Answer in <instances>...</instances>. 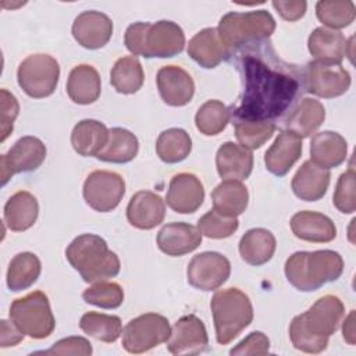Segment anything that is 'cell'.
<instances>
[{"label":"cell","instance_id":"cell-1","mask_svg":"<svg viewBox=\"0 0 356 356\" xmlns=\"http://www.w3.org/2000/svg\"><path fill=\"white\" fill-rule=\"evenodd\" d=\"M231 56H238L243 89L238 104L228 107L229 120L274 122L288 113L303 89L302 71L278 58L264 42Z\"/></svg>","mask_w":356,"mask_h":356},{"label":"cell","instance_id":"cell-2","mask_svg":"<svg viewBox=\"0 0 356 356\" xmlns=\"http://www.w3.org/2000/svg\"><path fill=\"white\" fill-rule=\"evenodd\" d=\"M343 316L345 307L338 296H321L305 313L292 318L289 338L293 348L305 353L325 350L328 338L338 330Z\"/></svg>","mask_w":356,"mask_h":356},{"label":"cell","instance_id":"cell-3","mask_svg":"<svg viewBox=\"0 0 356 356\" xmlns=\"http://www.w3.org/2000/svg\"><path fill=\"white\" fill-rule=\"evenodd\" d=\"M288 282L300 292L317 291L338 280L343 271V259L335 250L295 252L284 266Z\"/></svg>","mask_w":356,"mask_h":356},{"label":"cell","instance_id":"cell-4","mask_svg":"<svg viewBox=\"0 0 356 356\" xmlns=\"http://www.w3.org/2000/svg\"><path fill=\"white\" fill-rule=\"evenodd\" d=\"M124 43L132 56L168 58L184 50L185 33L178 24L167 19L134 22L125 31Z\"/></svg>","mask_w":356,"mask_h":356},{"label":"cell","instance_id":"cell-5","mask_svg":"<svg viewBox=\"0 0 356 356\" xmlns=\"http://www.w3.org/2000/svg\"><path fill=\"white\" fill-rule=\"evenodd\" d=\"M68 263L85 282H99L114 278L121 268L118 256L111 252L107 242L95 234L76 236L65 249Z\"/></svg>","mask_w":356,"mask_h":356},{"label":"cell","instance_id":"cell-6","mask_svg":"<svg viewBox=\"0 0 356 356\" xmlns=\"http://www.w3.org/2000/svg\"><path fill=\"white\" fill-rule=\"evenodd\" d=\"M275 31V21L267 10L227 13L218 22V36L228 57L239 49L266 42Z\"/></svg>","mask_w":356,"mask_h":356},{"label":"cell","instance_id":"cell-7","mask_svg":"<svg viewBox=\"0 0 356 356\" xmlns=\"http://www.w3.org/2000/svg\"><path fill=\"white\" fill-rule=\"evenodd\" d=\"M216 338L220 345L229 343L253 320V306L249 296L238 288L217 291L210 302Z\"/></svg>","mask_w":356,"mask_h":356},{"label":"cell","instance_id":"cell-8","mask_svg":"<svg viewBox=\"0 0 356 356\" xmlns=\"http://www.w3.org/2000/svg\"><path fill=\"white\" fill-rule=\"evenodd\" d=\"M10 320L22 334L33 339L50 337L56 327L49 298L42 291L15 299L10 306Z\"/></svg>","mask_w":356,"mask_h":356},{"label":"cell","instance_id":"cell-9","mask_svg":"<svg viewBox=\"0 0 356 356\" xmlns=\"http://www.w3.org/2000/svg\"><path fill=\"white\" fill-rule=\"evenodd\" d=\"M60 65L49 54L36 53L24 58L17 70L19 88L33 99L50 96L58 83Z\"/></svg>","mask_w":356,"mask_h":356},{"label":"cell","instance_id":"cell-10","mask_svg":"<svg viewBox=\"0 0 356 356\" xmlns=\"http://www.w3.org/2000/svg\"><path fill=\"white\" fill-rule=\"evenodd\" d=\"M171 327L167 317L145 313L127 323L122 330V348L129 353H145L170 339Z\"/></svg>","mask_w":356,"mask_h":356},{"label":"cell","instance_id":"cell-11","mask_svg":"<svg viewBox=\"0 0 356 356\" xmlns=\"http://www.w3.org/2000/svg\"><path fill=\"white\" fill-rule=\"evenodd\" d=\"M303 89L323 99H334L350 86V74L338 63L313 60L302 71Z\"/></svg>","mask_w":356,"mask_h":356},{"label":"cell","instance_id":"cell-12","mask_svg":"<svg viewBox=\"0 0 356 356\" xmlns=\"http://www.w3.org/2000/svg\"><path fill=\"white\" fill-rule=\"evenodd\" d=\"M83 199L96 211L107 213L114 210L125 195L124 178L107 170L92 171L83 182Z\"/></svg>","mask_w":356,"mask_h":356},{"label":"cell","instance_id":"cell-13","mask_svg":"<svg viewBox=\"0 0 356 356\" xmlns=\"http://www.w3.org/2000/svg\"><path fill=\"white\" fill-rule=\"evenodd\" d=\"M229 274L231 263L218 252H203L193 256L186 268L189 285L204 292L218 289Z\"/></svg>","mask_w":356,"mask_h":356},{"label":"cell","instance_id":"cell-14","mask_svg":"<svg viewBox=\"0 0 356 356\" xmlns=\"http://www.w3.org/2000/svg\"><path fill=\"white\" fill-rule=\"evenodd\" d=\"M46 159V146L36 136L19 138L10 150L0 157L1 184L6 185L8 179L18 172L35 171Z\"/></svg>","mask_w":356,"mask_h":356},{"label":"cell","instance_id":"cell-15","mask_svg":"<svg viewBox=\"0 0 356 356\" xmlns=\"http://www.w3.org/2000/svg\"><path fill=\"white\" fill-rule=\"evenodd\" d=\"M167 342L172 355H199L207 349L209 337L203 321L195 314H188L177 320Z\"/></svg>","mask_w":356,"mask_h":356},{"label":"cell","instance_id":"cell-16","mask_svg":"<svg viewBox=\"0 0 356 356\" xmlns=\"http://www.w3.org/2000/svg\"><path fill=\"white\" fill-rule=\"evenodd\" d=\"M113 35V21L104 13L89 10L81 13L72 22V36L85 49L96 50L108 43Z\"/></svg>","mask_w":356,"mask_h":356},{"label":"cell","instance_id":"cell-17","mask_svg":"<svg viewBox=\"0 0 356 356\" xmlns=\"http://www.w3.org/2000/svg\"><path fill=\"white\" fill-rule=\"evenodd\" d=\"M203 200L204 188L195 174L179 172L171 178L165 196L171 210L179 214H191L202 206Z\"/></svg>","mask_w":356,"mask_h":356},{"label":"cell","instance_id":"cell-18","mask_svg":"<svg viewBox=\"0 0 356 356\" xmlns=\"http://www.w3.org/2000/svg\"><path fill=\"white\" fill-rule=\"evenodd\" d=\"M157 89L163 102L172 107L188 104L195 93L192 76L178 65H164L156 75Z\"/></svg>","mask_w":356,"mask_h":356},{"label":"cell","instance_id":"cell-19","mask_svg":"<svg viewBox=\"0 0 356 356\" xmlns=\"http://www.w3.org/2000/svg\"><path fill=\"white\" fill-rule=\"evenodd\" d=\"M164 217V200L150 191L136 192L127 206V218L138 229H152L161 224Z\"/></svg>","mask_w":356,"mask_h":356},{"label":"cell","instance_id":"cell-20","mask_svg":"<svg viewBox=\"0 0 356 356\" xmlns=\"http://www.w3.org/2000/svg\"><path fill=\"white\" fill-rule=\"evenodd\" d=\"M202 243L197 227L186 222L165 224L157 234L159 249L168 256H184L193 252Z\"/></svg>","mask_w":356,"mask_h":356},{"label":"cell","instance_id":"cell-21","mask_svg":"<svg viewBox=\"0 0 356 356\" xmlns=\"http://www.w3.org/2000/svg\"><path fill=\"white\" fill-rule=\"evenodd\" d=\"M302 150V138L289 131H282L264 154L266 168L277 177H284L300 159Z\"/></svg>","mask_w":356,"mask_h":356},{"label":"cell","instance_id":"cell-22","mask_svg":"<svg viewBox=\"0 0 356 356\" xmlns=\"http://www.w3.org/2000/svg\"><path fill=\"white\" fill-rule=\"evenodd\" d=\"M291 229L293 235L306 242L325 243L337 236V227L334 221L318 211H298L291 218Z\"/></svg>","mask_w":356,"mask_h":356},{"label":"cell","instance_id":"cell-23","mask_svg":"<svg viewBox=\"0 0 356 356\" xmlns=\"http://www.w3.org/2000/svg\"><path fill=\"white\" fill-rule=\"evenodd\" d=\"M216 167L221 178L242 181L252 174L253 154L242 145L225 142L217 150Z\"/></svg>","mask_w":356,"mask_h":356},{"label":"cell","instance_id":"cell-24","mask_svg":"<svg viewBox=\"0 0 356 356\" xmlns=\"http://www.w3.org/2000/svg\"><path fill=\"white\" fill-rule=\"evenodd\" d=\"M348 156V142L334 131L316 134L310 142V161L330 170L341 165Z\"/></svg>","mask_w":356,"mask_h":356},{"label":"cell","instance_id":"cell-25","mask_svg":"<svg viewBox=\"0 0 356 356\" xmlns=\"http://www.w3.org/2000/svg\"><path fill=\"white\" fill-rule=\"evenodd\" d=\"M330 178V170L321 168L307 160L298 168L292 178V191L300 200L316 202L325 195Z\"/></svg>","mask_w":356,"mask_h":356},{"label":"cell","instance_id":"cell-26","mask_svg":"<svg viewBox=\"0 0 356 356\" xmlns=\"http://www.w3.org/2000/svg\"><path fill=\"white\" fill-rule=\"evenodd\" d=\"M325 120L324 106L310 97L302 99L284 120L285 131H289L299 138H307L314 134Z\"/></svg>","mask_w":356,"mask_h":356},{"label":"cell","instance_id":"cell-27","mask_svg":"<svg viewBox=\"0 0 356 356\" xmlns=\"http://www.w3.org/2000/svg\"><path fill=\"white\" fill-rule=\"evenodd\" d=\"M188 56L203 68H216L228 57V51L218 36L217 28H204L189 40Z\"/></svg>","mask_w":356,"mask_h":356},{"label":"cell","instance_id":"cell-28","mask_svg":"<svg viewBox=\"0 0 356 356\" xmlns=\"http://www.w3.org/2000/svg\"><path fill=\"white\" fill-rule=\"evenodd\" d=\"M307 47L316 60L341 64L348 54L349 42L339 31L318 26L309 35Z\"/></svg>","mask_w":356,"mask_h":356},{"label":"cell","instance_id":"cell-29","mask_svg":"<svg viewBox=\"0 0 356 356\" xmlns=\"http://www.w3.org/2000/svg\"><path fill=\"white\" fill-rule=\"evenodd\" d=\"M102 92V82L97 70L89 64L74 67L68 75L67 93L76 104L95 103Z\"/></svg>","mask_w":356,"mask_h":356},{"label":"cell","instance_id":"cell-30","mask_svg":"<svg viewBox=\"0 0 356 356\" xmlns=\"http://www.w3.org/2000/svg\"><path fill=\"white\" fill-rule=\"evenodd\" d=\"M277 248L275 236L266 228H252L239 241V254L250 266H263L271 260Z\"/></svg>","mask_w":356,"mask_h":356},{"label":"cell","instance_id":"cell-31","mask_svg":"<svg viewBox=\"0 0 356 356\" xmlns=\"http://www.w3.org/2000/svg\"><path fill=\"white\" fill-rule=\"evenodd\" d=\"M38 214L39 203L26 191L14 193L4 204V222L14 232H22L31 228L36 222Z\"/></svg>","mask_w":356,"mask_h":356},{"label":"cell","instance_id":"cell-32","mask_svg":"<svg viewBox=\"0 0 356 356\" xmlns=\"http://www.w3.org/2000/svg\"><path fill=\"white\" fill-rule=\"evenodd\" d=\"M110 129L97 120H82L71 132L74 150L83 157L97 156L108 140Z\"/></svg>","mask_w":356,"mask_h":356},{"label":"cell","instance_id":"cell-33","mask_svg":"<svg viewBox=\"0 0 356 356\" xmlns=\"http://www.w3.org/2000/svg\"><path fill=\"white\" fill-rule=\"evenodd\" d=\"M213 209L228 217L242 214L249 203L248 188L236 179H224L211 192Z\"/></svg>","mask_w":356,"mask_h":356},{"label":"cell","instance_id":"cell-34","mask_svg":"<svg viewBox=\"0 0 356 356\" xmlns=\"http://www.w3.org/2000/svg\"><path fill=\"white\" fill-rule=\"evenodd\" d=\"M139 150L138 138L125 128H111L106 146L96 156L106 163L124 164L134 160Z\"/></svg>","mask_w":356,"mask_h":356},{"label":"cell","instance_id":"cell-35","mask_svg":"<svg viewBox=\"0 0 356 356\" xmlns=\"http://www.w3.org/2000/svg\"><path fill=\"white\" fill-rule=\"evenodd\" d=\"M42 271L40 260L31 252L15 254L7 270V286L13 292H19L32 286Z\"/></svg>","mask_w":356,"mask_h":356},{"label":"cell","instance_id":"cell-36","mask_svg":"<svg viewBox=\"0 0 356 356\" xmlns=\"http://www.w3.org/2000/svg\"><path fill=\"white\" fill-rule=\"evenodd\" d=\"M145 81V72L140 61L135 56H125L115 61L110 72L113 88L122 95L136 93Z\"/></svg>","mask_w":356,"mask_h":356},{"label":"cell","instance_id":"cell-37","mask_svg":"<svg viewBox=\"0 0 356 356\" xmlns=\"http://www.w3.org/2000/svg\"><path fill=\"white\" fill-rule=\"evenodd\" d=\"M192 150V139L182 128L163 131L156 142V153L161 161L174 164L185 160Z\"/></svg>","mask_w":356,"mask_h":356},{"label":"cell","instance_id":"cell-38","mask_svg":"<svg viewBox=\"0 0 356 356\" xmlns=\"http://www.w3.org/2000/svg\"><path fill=\"white\" fill-rule=\"evenodd\" d=\"M79 328L89 337L102 342H115L122 334V324L118 316L88 312L79 320Z\"/></svg>","mask_w":356,"mask_h":356},{"label":"cell","instance_id":"cell-39","mask_svg":"<svg viewBox=\"0 0 356 356\" xmlns=\"http://www.w3.org/2000/svg\"><path fill=\"white\" fill-rule=\"evenodd\" d=\"M316 15L325 26L337 31L353 22L356 7L350 0H320L316 4Z\"/></svg>","mask_w":356,"mask_h":356},{"label":"cell","instance_id":"cell-40","mask_svg":"<svg viewBox=\"0 0 356 356\" xmlns=\"http://www.w3.org/2000/svg\"><path fill=\"white\" fill-rule=\"evenodd\" d=\"M229 122L228 107L220 100H207L203 103L196 115V128L207 136H214L221 134Z\"/></svg>","mask_w":356,"mask_h":356},{"label":"cell","instance_id":"cell-41","mask_svg":"<svg viewBox=\"0 0 356 356\" xmlns=\"http://www.w3.org/2000/svg\"><path fill=\"white\" fill-rule=\"evenodd\" d=\"M235 136L242 146L246 149H259L275 132L277 125L270 121H250V120H235Z\"/></svg>","mask_w":356,"mask_h":356},{"label":"cell","instance_id":"cell-42","mask_svg":"<svg viewBox=\"0 0 356 356\" xmlns=\"http://www.w3.org/2000/svg\"><path fill=\"white\" fill-rule=\"evenodd\" d=\"M82 299L102 309H117L124 302V291L117 282L99 281L83 291Z\"/></svg>","mask_w":356,"mask_h":356},{"label":"cell","instance_id":"cell-43","mask_svg":"<svg viewBox=\"0 0 356 356\" xmlns=\"http://www.w3.org/2000/svg\"><path fill=\"white\" fill-rule=\"evenodd\" d=\"M239 227L236 217H228L211 209L197 221V228L202 235L211 239L229 238Z\"/></svg>","mask_w":356,"mask_h":356},{"label":"cell","instance_id":"cell-44","mask_svg":"<svg viewBox=\"0 0 356 356\" xmlns=\"http://www.w3.org/2000/svg\"><path fill=\"white\" fill-rule=\"evenodd\" d=\"M332 202H334V206L343 214H352L356 210L353 167H350L348 171L339 175L337 188L332 196Z\"/></svg>","mask_w":356,"mask_h":356},{"label":"cell","instance_id":"cell-45","mask_svg":"<svg viewBox=\"0 0 356 356\" xmlns=\"http://www.w3.org/2000/svg\"><path fill=\"white\" fill-rule=\"evenodd\" d=\"M46 355H92V343L83 337H68L57 341L50 349L44 350Z\"/></svg>","mask_w":356,"mask_h":356},{"label":"cell","instance_id":"cell-46","mask_svg":"<svg viewBox=\"0 0 356 356\" xmlns=\"http://www.w3.org/2000/svg\"><path fill=\"white\" fill-rule=\"evenodd\" d=\"M1 96V142H4L13 132L14 121L19 113V104L17 97L7 89L0 90Z\"/></svg>","mask_w":356,"mask_h":356},{"label":"cell","instance_id":"cell-47","mask_svg":"<svg viewBox=\"0 0 356 356\" xmlns=\"http://www.w3.org/2000/svg\"><path fill=\"white\" fill-rule=\"evenodd\" d=\"M270 350V339L260 331L250 332L235 348L229 350V355H266Z\"/></svg>","mask_w":356,"mask_h":356},{"label":"cell","instance_id":"cell-48","mask_svg":"<svg viewBox=\"0 0 356 356\" xmlns=\"http://www.w3.org/2000/svg\"><path fill=\"white\" fill-rule=\"evenodd\" d=\"M273 7L278 11V14L286 21H298L305 13L307 3L306 1H273Z\"/></svg>","mask_w":356,"mask_h":356},{"label":"cell","instance_id":"cell-49","mask_svg":"<svg viewBox=\"0 0 356 356\" xmlns=\"http://www.w3.org/2000/svg\"><path fill=\"white\" fill-rule=\"evenodd\" d=\"M24 335L18 327L11 321L7 320H1L0 321V345L1 348H7V346H14L17 343H19L24 339Z\"/></svg>","mask_w":356,"mask_h":356},{"label":"cell","instance_id":"cell-50","mask_svg":"<svg viewBox=\"0 0 356 356\" xmlns=\"http://www.w3.org/2000/svg\"><path fill=\"white\" fill-rule=\"evenodd\" d=\"M355 310H350L342 324V337L349 345H355Z\"/></svg>","mask_w":356,"mask_h":356}]
</instances>
